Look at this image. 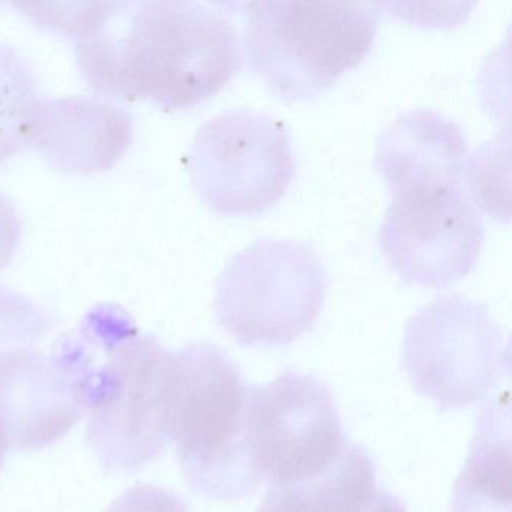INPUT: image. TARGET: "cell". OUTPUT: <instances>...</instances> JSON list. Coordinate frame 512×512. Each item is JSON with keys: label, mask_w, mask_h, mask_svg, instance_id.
<instances>
[{"label": "cell", "mask_w": 512, "mask_h": 512, "mask_svg": "<svg viewBox=\"0 0 512 512\" xmlns=\"http://www.w3.org/2000/svg\"><path fill=\"white\" fill-rule=\"evenodd\" d=\"M238 2H95L74 37L92 89L187 110L221 91L244 64Z\"/></svg>", "instance_id": "obj_1"}, {"label": "cell", "mask_w": 512, "mask_h": 512, "mask_svg": "<svg viewBox=\"0 0 512 512\" xmlns=\"http://www.w3.org/2000/svg\"><path fill=\"white\" fill-rule=\"evenodd\" d=\"M50 356L88 412L86 437L107 470L133 472L166 451L172 352L124 308H91Z\"/></svg>", "instance_id": "obj_2"}, {"label": "cell", "mask_w": 512, "mask_h": 512, "mask_svg": "<svg viewBox=\"0 0 512 512\" xmlns=\"http://www.w3.org/2000/svg\"><path fill=\"white\" fill-rule=\"evenodd\" d=\"M251 385L221 347L188 343L170 361L169 430L196 493L241 500L263 482L250 442Z\"/></svg>", "instance_id": "obj_3"}, {"label": "cell", "mask_w": 512, "mask_h": 512, "mask_svg": "<svg viewBox=\"0 0 512 512\" xmlns=\"http://www.w3.org/2000/svg\"><path fill=\"white\" fill-rule=\"evenodd\" d=\"M376 4L260 0L241 5L250 68L281 100H307L358 67L377 35Z\"/></svg>", "instance_id": "obj_4"}, {"label": "cell", "mask_w": 512, "mask_h": 512, "mask_svg": "<svg viewBox=\"0 0 512 512\" xmlns=\"http://www.w3.org/2000/svg\"><path fill=\"white\" fill-rule=\"evenodd\" d=\"M328 287L313 248L290 239H257L221 272L215 319L242 346H286L313 328Z\"/></svg>", "instance_id": "obj_5"}, {"label": "cell", "mask_w": 512, "mask_h": 512, "mask_svg": "<svg viewBox=\"0 0 512 512\" xmlns=\"http://www.w3.org/2000/svg\"><path fill=\"white\" fill-rule=\"evenodd\" d=\"M401 364L415 391L440 412L463 409L508 376L509 340L487 305L440 295L406 323Z\"/></svg>", "instance_id": "obj_6"}, {"label": "cell", "mask_w": 512, "mask_h": 512, "mask_svg": "<svg viewBox=\"0 0 512 512\" xmlns=\"http://www.w3.org/2000/svg\"><path fill=\"white\" fill-rule=\"evenodd\" d=\"M188 166L200 200L230 217L268 211L289 190L296 172L286 125L251 109L226 110L203 124Z\"/></svg>", "instance_id": "obj_7"}, {"label": "cell", "mask_w": 512, "mask_h": 512, "mask_svg": "<svg viewBox=\"0 0 512 512\" xmlns=\"http://www.w3.org/2000/svg\"><path fill=\"white\" fill-rule=\"evenodd\" d=\"M250 442L268 485L314 478L349 448L331 389L298 371H286L268 385H251Z\"/></svg>", "instance_id": "obj_8"}, {"label": "cell", "mask_w": 512, "mask_h": 512, "mask_svg": "<svg viewBox=\"0 0 512 512\" xmlns=\"http://www.w3.org/2000/svg\"><path fill=\"white\" fill-rule=\"evenodd\" d=\"M391 196L377 239L401 280L440 289L466 277L478 262L484 227L463 181Z\"/></svg>", "instance_id": "obj_9"}, {"label": "cell", "mask_w": 512, "mask_h": 512, "mask_svg": "<svg viewBox=\"0 0 512 512\" xmlns=\"http://www.w3.org/2000/svg\"><path fill=\"white\" fill-rule=\"evenodd\" d=\"M83 413L73 383L52 356L31 349L0 356V440L8 451L59 442Z\"/></svg>", "instance_id": "obj_10"}, {"label": "cell", "mask_w": 512, "mask_h": 512, "mask_svg": "<svg viewBox=\"0 0 512 512\" xmlns=\"http://www.w3.org/2000/svg\"><path fill=\"white\" fill-rule=\"evenodd\" d=\"M133 142L130 113L101 98H41L29 146L62 172L95 175L112 169Z\"/></svg>", "instance_id": "obj_11"}, {"label": "cell", "mask_w": 512, "mask_h": 512, "mask_svg": "<svg viewBox=\"0 0 512 512\" xmlns=\"http://www.w3.org/2000/svg\"><path fill=\"white\" fill-rule=\"evenodd\" d=\"M466 161L463 130L440 113L418 109L401 113L383 131L374 166L395 194L464 181Z\"/></svg>", "instance_id": "obj_12"}, {"label": "cell", "mask_w": 512, "mask_h": 512, "mask_svg": "<svg viewBox=\"0 0 512 512\" xmlns=\"http://www.w3.org/2000/svg\"><path fill=\"white\" fill-rule=\"evenodd\" d=\"M257 512H407L398 497L377 487L367 449L349 445L326 472L296 482L268 485Z\"/></svg>", "instance_id": "obj_13"}, {"label": "cell", "mask_w": 512, "mask_h": 512, "mask_svg": "<svg viewBox=\"0 0 512 512\" xmlns=\"http://www.w3.org/2000/svg\"><path fill=\"white\" fill-rule=\"evenodd\" d=\"M451 512H511V412L508 398L487 404L452 493Z\"/></svg>", "instance_id": "obj_14"}, {"label": "cell", "mask_w": 512, "mask_h": 512, "mask_svg": "<svg viewBox=\"0 0 512 512\" xmlns=\"http://www.w3.org/2000/svg\"><path fill=\"white\" fill-rule=\"evenodd\" d=\"M28 59L0 43V164L31 148L32 121L41 98Z\"/></svg>", "instance_id": "obj_15"}, {"label": "cell", "mask_w": 512, "mask_h": 512, "mask_svg": "<svg viewBox=\"0 0 512 512\" xmlns=\"http://www.w3.org/2000/svg\"><path fill=\"white\" fill-rule=\"evenodd\" d=\"M55 326L49 311L0 284V356L31 349Z\"/></svg>", "instance_id": "obj_16"}, {"label": "cell", "mask_w": 512, "mask_h": 512, "mask_svg": "<svg viewBox=\"0 0 512 512\" xmlns=\"http://www.w3.org/2000/svg\"><path fill=\"white\" fill-rule=\"evenodd\" d=\"M107 512H191L187 503L166 488L136 485L118 497Z\"/></svg>", "instance_id": "obj_17"}, {"label": "cell", "mask_w": 512, "mask_h": 512, "mask_svg": "<svg viewBox=\"0 0 512 512\" xmlns=\"http://www.w3.org/2000/svg\"><path fill=\"white\" fill-rule=\"evenodd\" d=\"M22 239V221L13 202L0 193V269L10 265L19 250Z\"/></svg>", "instance_id": "obj_18"}, {"label": "cell", "mask_w": 512, "mask_h": 512, "mask_svg": "<svg viewBox=\"0 0 512 512\" xmlns=\"http://www.w3.org/2000/svg\"><path fill=\"white\" fill-rule=\"evenodd\" d=\"M7 452V446H5L4 442L0 440V470H2V466H4L5 455H7Z\"/></svg>", "instance_id": "obj_19"}]
</instances>
